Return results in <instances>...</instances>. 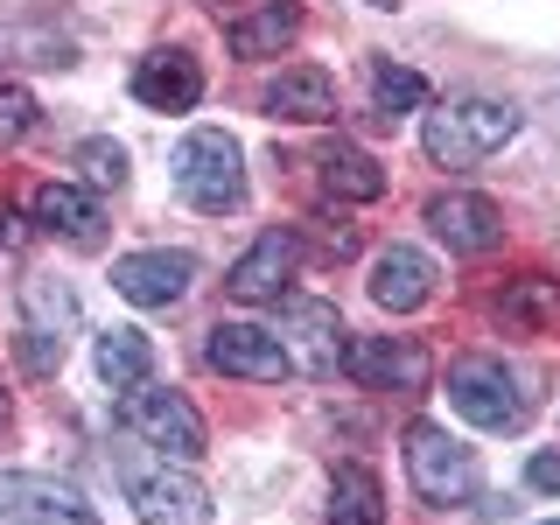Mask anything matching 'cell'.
<instances>
[{
  "mask_svg": "<svg viewBox=\"0 0 560 525\" xmlns=\"http://www.w3.org/2000/svg\"><path fill=\"white\" fill-rule=\"evenodd\" d=\"M512 133H518L512 105H498V98H455V105H442V113H428L420 148H428V162H442V168H477Z\"/></svg>",
  "mask_w": 560,
  "mask_h": 525,
  "instance_id": "obj_1",
  "label": "cell"
},
{
  "mask_svg": "<svg viewBox=\"0 0 560 525\" xmlns=\"http://www.w3.org/2000/svg\"><path fill=\"white\" fill-rule=\"evenodd\" d=\"M175 189H183L203 218H232V210L245 203V154H238V140L218 133V127H197L183 140V154H175Z\"/></svg>",
  "mask_w": 560,
  "mask_h": 525,
  "instance_id": "obj_2",
  "label": "cell"
},
{
  "mask_svg": "<svg viewBox=\"0 0 560 525\" xmlns=\"http://www.w3.org/2000/svg\"><path fill=\"white\" fill-rule=\"evenodd\" d=\"M407 477L428 504H469L477 498V448H463L448 428H434V420H413L407 428Z\"/></svg>",
  "mask_w": 560,
  "mask_h": 525,
  "instance_id": "obj_3",
  "label": "cell"
},
{
  "mask_svg": "<svg viewBox=\"0 0 560 525\" xmlns=\"http://www.w3.org/2000/svg\"><path fill=\"white\" fill-rule=\"evenodd\" d=\"M448 407L483 434H518L525 428V399L518 378L504 372L498 358H455L448 364Z\"/></svg>",
  "mask_w": 560,
  "mask_h": 525,
  "instance_id": "obj_4",
  "label": "cell"
},
{
  "mask_svg": "<svg viewBox=\"0 0 560 525\" xmlns=\"http://www.w3.org/2000/svg\"><path fill=\"white\" fill-rule=\"evenodd\" d=\"M119 428L140 434L148 448L175 455V463H197V455H203V413L189 407L183 393H154V385H133V393L119 399Z\"/></svg>",
  "mask_w": 560,
  "mask_h": 525,
  "instance_id": "obj_5",
  "label": "cell"
},
{
  "mask_svg": "<svg viewBox=\"0 0 560 525\" xmlns=\"http://www.w3.org/2000/svg\"><path fill=\"white\" fill-rule=\"evenodd\" d=\"M280 350H288V364L308 372V378L343 372V315H337V302L288 294V302H280Z\"/></svg>",
  "mask_w": 560,
  "mask_h": 525,
  "instance_id": "obj_6",
  "label": "cell"
},
{
  "mask_svg": "<svg viewBox=\"0 0 560 525\" xmlns=\"http://www.w3.org/2000/svg\"><path fill=\"white\" fill-rule=\"evenodd\" d=\"M119 483H127V504L148 525H210V490L197 477H183V469H140L127 463L119 469Z\"/></svg>",
  "mask_w": 560,
  "mask_h": 525,
  "instance_id": "obj_7",
  "label": "cell"
},
{
  "mask_svg": "<svg viewBox=\"0 0 560 525\" xmlns=\"http://www.w3.org/2000/svg\"><path fill=\"white\" fill-rule=\"evenodd\" d=\"M0 512L14 525H98L84 490H70L57 477H35V469H0Z\"/></svg>",
  "mask_w": 560,
  "mask_h": 525,
  "instance_id": "obj_8",
  "label": "cell"
},
{
  "mask_svg": "<svg viewBox=\"0 0 560 525\" xmlns=\"http://www.w3.org/2000/svg\"><path fill=\"white\" fill-rule=\"evenodd\" d=\"M343 372L372 393H420L428 385V350L413 337H358L343 343Z\"/></svg>",
  "mask_w": 560,
  "mask_h": 525,
  "instance_id": "obj_9",
  "label": "cell"
},
{
  "mask_svg": "<svg viewBox=\"0 0 560 525\" xmlns=\"http://www.w3.org/2000/svg\"><path fill=\"white\" fill-rule=\"evenodd\" d=\"M428 224H434V238H442L448 253H469V259H483V253L504 245V210L490 197H477V189H448V197H434Z\"/></svg>",
  "mask_w": 560,
  "mask_h": 525,
  "instance_id": "obj_10",
  "label": "cell"
},
{
  "mask_svg": "<svg viewBox=\"0 0 560 525\" xmlns=\"http://www.w3.org/2000/svg\"><path fill=\"white\" fill-rule=\"evenodd\" d=\"M203 358L218 364L224 378H253V385H280L294 372L288 350H280V337H267V329H253V323H218L210 343H203Z\"/></svg>",
  "mask_w": 560,
  "mask_h": 525,
  "instance_id": "obj_11",
  "label": "cell"
},
{
  "mask_svg": "<svg viewBox=\"0 0 560 525\" xmlns=\"http://www.w3.org/2000/svg\"><path fill=\"white\" fill-rule=\"evenodd\" d=\"M294 267H302V238H294V232H259L253 253L224 273V288H232V302H280L288 280H294Z\"/></svg>",
  "mask_w": 560,
  "mask_h": 525,
  "instance_id": "obj_12",
  "label": "cell"
},
{
  "mask_svg": "<svg viewBox=\"0 0 560 525\" xmlns=\"http://www.w3.org/2000/svg\"><path fill=\"white\" fill-rule=\"evenodd\" d=\"M189 280H197V259L189 253H127L113 267V288L127 294L133 308H168L189 294Z\"/></svg>",
  "mask_w": 560,
  "mask_h": 525,
  "instance_id": "obj_13",
  "label": "cell"
},
{
  "mask_svg": "<svg viewBox=\"0 0 560 525\" xmlns=\"http://www.w3.org/2000/svg\"><path fill=\"white\" fill-rule=\"evenodd\" d=\"M133 98L154 105V113H189V105L203 98V70H197V57H183V49H154V57H140V70H133Z\"/></svg>",
  "mask_w": 560,
  "mask_h": 525,
  "instance_id": "obj_14",
  "label": "cell"
},
{
  "mask_svg": "<svg viewBox=\"0 0 560 525\" xmlns=\"http://www.w3.org/2000/svg\"><path fill=\"white\" fill-rule=\"evenodd\" d=\"M434 294V259L428 253H413V245H385V253L372 259V302L378 308H393V315H407L420 308Z\"/></svg>",
  "mask_w": 560,
  "mask_h": 525,
  "instance_id": "obj_15",
  "label": "cell"
},
{
  "mask_svg": "<svg viewBox=\"0 0 560 525\" xmlns=\"http://www.w3.org/2000/svg\"><path fill=\"white\" fill-rule=\"evenodd\" d=\"M267 113L294 119V127H323V119H337V84L323 70H280L267 84Z\"/></svg>",
  "mask_w": 560,
  "mask_h": 525,
  "instance_id": "obj_16",
  "label": "cell"
},
{
  "mask_svg": "<svg viewBox=\"0 0 560 525\" xmlns=\"http://www.w3.org/2000/svg\"><path fill=\"white\" fill-rule=\"evenodd\" d=\"M315 175H323V189L337 203H372V197H385V168L364 148H350V140H329V148L315 154Z\"/></svg>",
  "mask_w": 560,
  "mask_h": 525,
  "instance_id": "obj_17",
  "label": "cell"
},
{
  "mask_svg": "<svg viewBox=\"0 0 560 525\" xmlns=\"http://www.w3.org/2000/svg\"><path fill=\"white\" fill-rule=\"evenodd\" d=\"M294 35H302V8L294 0H267L259 14H238L224 28V43H232V57H280Z\"/></svg>",
  "mask_w": 560,
  "mask_h": 525,
  "instance_id": "obj_18",
  "label": "cell"
},
{
  "mask_svg": "<svg viewBox=\"0 0 560 525\" xmlns=\"http://www.w3.org/2000/svg\"><path fill=\"white\" fill-rule=\"evenodd\" d=\"M329 525H385V483L364 463H337L329 477Z\"/></svg>",
  "mask_w": 560,
  "mask_h": 525,
  "instance_id": "obj_19",
  "label": "cell"
},
{
  "mask_svg": "<svg viewBox=\"0 0 560 525\" xmlns=\"http://www.w3.org/2000/svg\"><path fill=\"white\" fill-rule=\"evenodd\" d=\"M35 218H43V232H63L78 245L98 238V197L78 189V183H43V189H35Z\"/></svg>",
  "mask_w": 560,
  "mask_h": 525,
  "instance_id": "obj_20",
  "label": "cell"
},
{
  "mask_svg": "<svg viewBox=\"0 0 560 525\" xmlns=\"http://www.w3.org/2000/svg\"><path fill=\"white\" fill-rule=\"evenodd\" d=\"M498 315H504V329H518V337H547V329L560 323V280H539V273L512 280Z\"/></svg>",
  "mask_w": 560,
  "mask_h": 525,
  "instance_id": "obj_21",
  "label": "cell"
},
{
  "mask_svg": "<svg viewBox=\"0 0 560 525\" xmlns=\"http://www.w3.org/2000/svg\"><path fill=\"white\" fill-rule=\"evenodd\" d=\"M148 372H154L148 329H105V337H98V378L113 385V393H133V385H148Z\"/></svg>",
  "mask_w": 560,
  "mask_h": 525,
  "instance_id": "obj_22",
  "label": "cell"
},
{
  "mask_svg": "<svg viewBox=\"0 0 560 525\" xmlns=\"http://www.w3.org/2000/svg\"><path fill=\"white\" fill-rule=\"evenodd\" d=\"M22 302H28V329H43V337H70L78 329V302H70L63 280H28Z\"/></svg>",
  "mask_w": 560,
  "mask_h": 525,
  "instance_id": "obj_23",
  "label": "cell"
},
{
  "mask_svg": "<svg viewBox=\"0 0 560 525\" xmlns=\"http://www.w3.org/2000/svg\"><path fill=\"white\" fill-rule=\"evenodd\" d=\"M372 98H378L385 119L413 113V105H428V78H420V70H399V63H378L372 70Z\"/></svg>",
  "mask_w": 560,
  "mask_h": 525,
  "instance_id": "obj_24",
  "label": "cell"
},
{
  "mask_svg": "<svg viewBox=\"0 0 560 525\" xmlns=\"http://www.w3.org/2000/svg\"><path fill=\"white\" fill-rule=\"evenodd\" d=\"M78 168H84L92 189H119V183H127V148H119V140H84Z\"/></svg>",
  "mask_w": 560,
  "mask_h": 525,
  "instance_id": "obj_25",
  "label": "cell"
},
{
  "mask_svg": "<svg viewBox=\"0 0 560 525\" xmlns=\"http://www.w3.org/2000/svg\"><path fill=\"white\" fill-rule=\"evenodd\" d=\"M35 127V98L22 84H0V140H22Z\"/></svg>",
  "mask_w": 560,
  "mask_h": 525,
  "instance_id": "obj_26",
  "label": "cell"
},
{
  "mask_svg": "<svg viewBox=\"0 0 560 525\" xmlns=\"http://www.w3.org/2000/svg\"><path fill=\"white\" fill-rule=\"evenodd\" d=\"M22 364H28V372H57V364H63V337L22 329Z\"/></svg>",
  "mask_w": 560,
  "mask_h": 525,
  "instance_id": "obj_27",
  "label": "cell"
},
{
  "mask_svg": "<svg viewBox=\"0 0 560 525\" xmlns=\"http://www.w3.org/2000/svg\"><path fill=\"white\" fill-rule=\"evenodd\" d=\"M525 483H533V490H560V455H553V448H539L533 463H525Z\"/></svg>",
  "mask_w": 560,
  "mask_h": 525,
  "instance_id": "obj_28",
  "label": "cell"
},
{
  "mask_svg": "<svg viewBox=\"0 0 560 525\" xmlns=\"http://www.w3.org/2000/svg\"><path fill=\"white\" fill-rule=\"evenodd\" d=\"M0 428H8V393H0Z\"/></svg>",
  "mask_w": 560,
  "mask_h": 525,
  "instance_id": "obj_29",
  "label": "cell"
},
{
  "mask_svg": "<svg viewBox=\"0 0 560 525\" xmlns=\"http://www.w3.org/2000/svg\"><path fill=\"white\" fill-rule=\"evenodd\" d=\"M547 525H560V518H547Z\"/></svg>",
  "mask_w": 560,
  "mask_h": 525,
  "instance_id": "obj_30",
  "label": "cell"
}]
</instances>
